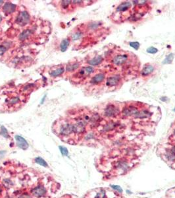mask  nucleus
<instances>
[{
  "mask_svg": "<svg viewBox=\"0 0 175 198\" xmlns=\"http://www.w3.org/2000/svg\"><path fill=\"white\" fill-rule=\"evenodd\" d=\"M6 48L4 46H0V56L3 55L6 52Z\"/></svg>",
  "mask_w": 175,
  "mask_h": 198,
  "instance_id": "obj_36",
  "label": "nucleus"
},
{
  "mask_svg": "<svg viewBox=\"0 0 175 198\" xmlns=\"http://www.w3.org/2000/svg\"><path fill=\"white\" fill-rule=\"evenodd\" d=\"M65 72V68L64 67H59L58 68H55L52 69L49 72V75L53 78H57Z\"/></svg>",
  "mask_w": 175,
  "mask_h": 198,
  "instance_id": "obj_16",
  "label": "nucleus"
},
{
  "mask_svg": "<svg viewBox=\"0 0 175 198\" xmlns=\"http://www.w3.org/2000/svg\"><path fill=\"white\" fill-rule=\"evenodd\" d=\"M103 61V58L102 56H97L96 57H94L92 59H90L88 63H89L90 65H92V66H96V65H99Z\"/></svg>",
  "mask_w": 175,
  "mask_h": 198,
  "instance_id": "obj_21",
  "label": "nucleus"
},
{
  "mask_svg": "<svg viewBox=\"0 0 175 198\" xmlns=\"http://www.w3.org/2000/svg\"><path fill=\"white\" fill-rule=\"evenodd\" d=\"M80 65V63L79 62H72L70 63L69 64L67 65V72H73L76 71L77 69L79 68Z\"/></svg>",
  "mask_w": 175,
  "mask_h": 198,
  "instance_id": "obj_22",
  "label": "nucleus"
},
{
  "mask_svg": "<svg viewBox=\"0 0 175 198\" xmlns=\"http://www.w3.org/2000/svg\"><path fill=\"white\" fill-rule=\"evenodd\" d=\"M130 167V166L129 161L124 159L117 161L115 164V169L118 171V172L120 174L127 172Z\"/></svg>",
  "mask_w": 175,
  "mask_h": 198,
  "instance_id": "obj_5",
  "label": "nucleus"
},
{
  "mask_svg": "<svg viewBox=\"0 0 175 198\" xmlns=\"http://www.w3.org/2000/svg\"><path fill=\"white\" fill-rule=\"evenodd\" d=\"M15 139L16 142V145L19 147L20 149L22 150H26L28 148V143L25 140V139L23 138L22 136H16Z\"/></svg>",
  "mask_w": 175,
  "mask_h": 198,
  "instance_id": "obj_12",
  "label": "nucleus"
},
{
  "mask_svg": "<svg viewBox=\"0 0 175 198\" xmlns=\"http://www.w3.org/2000/svg\"><path fill=\"white\" fill-rule=\"evenodd\" d=\"M129 44L131 47H132L133 48H134L136 50H138L140 48V43L138 42H129Z\"/></svg>",
  "mask_w": 175,
  "mask_h": 198,
  "instance_id": "obj_30",
  "label": "nucleus"
},
{
  "mask_svg": "<svg viewBox=\"0 0 175 198\" xmlns=\"http://www.w3.org/2000/svg\"><path fill=\"white\" fill-rule=\"evenodd\" d=\"M36 89V84L34 83H28L25 85L24 87H22L21 91L25 95H27L32 93L34 90Z\"/></svg>",
  "mask_w": 175,
  "mask_h": 198,
  "instance_id": "obj_15",
  "label": "nucleus"
},
{
  "mask_svg": "<svg viewBox=\"0 0 175 198\" xmlns=\"http://www.w3.org/2000/svg\"><path fill=\"white\" fill-rule=\"evenodd\" d=\"M111 188H113V190H115V191H117L118 192L121 193H123V189L121 188V187L119 186H117V185H111Z\"/></svg>",
  "mask_w": 175,
  "mask_h": 198,
  "instance_id": "obj_34",
  "label": "nucleus"
},
{
  "mask_svg": "<svg viewBox=\"0 0 175 198\" xmlns=\"http://www.w3.org/2000/svg\"><path fill=\"white\" fill-rule=\"evenodd\" d=\"M174 58V53H170L169 55L167 56V58L164 59V62H163V64H170L173 62V59Z\"/></svg>",
  "mask_w": 175,
  "mask_h": 198,
  "instance_id": "obj_26",
  "label": "nucleus"
},
{
  "mask_svg": "<svg viewBox=\"0 0 175 198\" xmlns=\"http://www.w3.org/2000/svg\"><path fill=\"white\" fill-rule=\"evenodd\" d=\"M73 124V128L74 133L75 134H82L86 132V127L87 123L82 118V116L79 117L71 121Z\"/></svg>",
  "mask_w": 175,
  "mask_h": 198,
  "instance_id": "obj_2",
  "label": "nucleus"
},
{
  "mask_svg": "<svg viewBox=\"0 0 175 198\" xmlns=\"http://www.w3.org/2000/svg\"><path fill=\"white\" fill-rule=\"evenodd\" d=\"M116 127H117V123L111 121V122L104 125L103 127V131L104 132H109L115 129Z\"/></svg>",
  "mask_w": 175,
  "mask_h": 198,
  "instance_id": "obj_20",
  "label": "nucleus"
},
{
  "mask_svg": "<svg viewBox=\"0 0 175 198\" xmlns=\"http://www.w3.org/2000/svg\"><path fill=\"white\" fill-rule=\"evenodd\" d=\"M173 136L175 138V126H174V128L173 129Z\"/></svg>",
  "mask_w": 175,
  "mask_h": 198,
  "instance_id": "obj_39",
  "label": "nucleus"
},
{
  "mask_svg": "<svg viewBox=\"0 0 175 198\" xmlns=\"http://www.w3.org/2000/svg\"><path fill=\"white\" fill-rule=\"evenodd\" d=\"M1 135L2 136H3L4 137H5V138H7V137H9V134H8V132H7V129L5 128L4 127H1Z\"/></svg>",
  "mask_w": 175,
  "mask_h": 198,
  "instance_id": "obj_31",
  "label": "nucleus"
},
{
  "mask_svg": "<svg viewBox=\"0 0 175 198\" xmlns=\"http://www.w3.org/2000/svg\"><path fill=\"white\" fill-rule=\"evenodd\" d=\"M150 112L147 110H140L138 112L134 117L136 118H140V119H144V118H147L150 117Z\"/></svg>",
  "mask_w": 175,
  "mask_h": 198,
  "instance_id": "obj_19",
  "label": "nucleus"
},
{
  "mask_svg": "<svg viewBox=\"0 0 175 198\" xmlns=\"http://www.w3.org/2000/svg\"><path fill=\"white\" fill-rule=\"evenodd\" d=\"M3 3H4V2H3V1H0V7L2 6V5L3 4Z\"/></svg>",
  "mask_w": 175,
  "mask_h": 198,
  "instance_id": "obj_40",
  "label": "nucleus"
},
{
  "mask_svg": "<svg viewBox=\"0 0 175 198\" xmlns=\"http://www.w3.org/2000/svg\"><path fill=\"white\" fill-rule=\"evenodd\" d=\"M30 20V15L28 13L24 11H21L18 15L16 19V24H18L20 26H25L28 23Z\"/></svg>",
  "mask_w": 175,
  "mask_h": 198,
  "instance_id": "obj_7",
  "label": "nucleus"
},
{
  "mask_svg": "<svg viewBox=\"0 0 175 198\" xmlns=\"http://www.w3.org/2000/svg\"><path fill=\"white\" fill-rule=\"evenodd\" d=\"M3 155H4V151H0V159L3 157Z\"/></svg>",
  "mask_w": 175,
  "mask_h": 198,
  "instance_id": "obj_38",
  "label": "nucleus"
},
{
  "mask_svg": "<svg viewBox=\"0 0 175 198\" xmlns=\"http://www.w3.org/2000/svg\"><path fill=\"white\" fill-rule=\"evenodd\" d=\"M19 198H31V197H30V196L28 193H24L20 196Z\"/></svg>",
  "mask_w": 175,
  "mask_h": 198,
  "instance_id": "obj_37",
  "label": "nucleus"
},
{
  "mask_svg": "<svg viewBox=\"0 0 175 198\" xmlns=\"http://www.w3.org/2000/svg\"><path fill=\"white\" fill-rule=\"evenodd\" d=\"M121 82V77L119 75H113L107 78L106 85L108 87H114L117 86Z\"/></svg>",
  "mask_w": 175,
  "mask_h": 198,
  "instance_id": "obj_9",
  "label": "nucleus"
},
{
  "mask_svg": "<svg viewBox=\"0 0 175 198\" xmlns=\"http://www.w3.org/2000/svg\"><path fill=\"white\" fill-rule=\"evenodd\" d=\"M94 72V69L92 66H86L85 68H82L80 69L79 72H77L75 75H74V78L75 79H85L87 77L90 76L91 74Z\"/></svg>",
  "mask_w": 175,
  "mask_h": 198,
  "instance_id": "obj_4",
  "label": "nucleus"
},
{
  "mask_svg": "<svg viewBox=\"0 0 175 198\" xmlns=\"http://www.w3.org/2000/svg\"><path fill=\"white\" fill-rule=\"evenodd\" d=\"M12 184H13V183L9 180H5L3 181V185H4L6 187H9L10 186H11Z\"/></svg>",
  "mask_w": 175,
  "mask_h": 198,
  "instance_id": "obj_35",
  "label": "nucleus"
},
{
  "mask_svg": "<svg viewBox=\"0 0 175 198\" xmlns=\"http://www.w3.org/2000/svg\"><path fill=\"white\" fill-rule=\"evenodd\" d=\"M105 79V75L103 73H97L94 75L90 80V83L93 85H99Z\"/></svg>",
  "mask_w": 175,
  "mask_h": 198,
  "instance_id": "obj_11",
  "label": "nucleus"
},
{
  "mask_svg": "<svg viewBox=\"0 0 175 198\" xmlns=\"http://www.w3.org/2000/svg\"><path fill=\"white\" fill-rule=\"evenodd\" d=\"M30 35H31V31H30V30H26V31H23L21 34V35H20L19 39L23 41V40L27 39Z\"/></svg>",
  "mask_w": 175,
  "mask_h": 198,
  "instance_id": "obj_24",
  "label": "nucleus"
},
{
  "mask_svg": "<svg viewBox=\"0 0 175 198\" xmlns=\"http://www.w3.org/2000/svg\"><path fill=\"white\" fill-rule=\"evenodd\" d=\"M70 44V40L69 38H65L64 39L63 41L61 43L60 45V48L62 52H65L69 48V46Z\"/></svg>",
  "mask_w": 175,
  "mask_h": 198,
  "instance_id": "obj_23",
  "label": "nucleus"
},
{
  "mask_svg": "<svg viewBox=\"0 0 175 198\" xmlns=\"http://www.w3.org/2000/svg\"><path fill=\"white\" fill-rule=\"evenodd\" d=\"M61 8H62L64 10L68 9L69 8V6L72 3V2L70 1H61Z\"/></svg>",
  "mask_w": 175,
  "mask_h": 198,
  "instance_id": "obj_27",
  "label": "nucleus"
},
{
  "mask_svg": "<svg viewBox=\"0 0 175 198\" xmlns=\"http://www.w3.org/2000/svg\"><path fill=\"white\" fill-rule=\"evenodd\" d=\"M174 111L175 112V108H174Z\"/></svg>",
  "mask_w": 175,
  "mask_h": 198,
  "instance_id": "obj_42",
  "label": "nucleus"
},
{
  "mask_svg": "<svg viewBox=\"0 0 175 198\" xmlns=\"http://www.w3.org/2000/svg\"><path fill=\"white\" fill-rule=\"evenodd\" d=\"M155 70V68L153 65L151 64H146L143 68L142 72H141V75L142 77H147L150 75Z\"/></svg>",
  "mask_w": 175,
  "mask_h": 198,
  "instance_id": "obj_14",
  "label": "nucleus"
},
{
  "mask_svg": "<svg viewBox=\"0 0 175 198\" xmlns=\"http://www.w3.org/2000/svg\"><path fill=\"white\" fill-rule=\"evenodd\" d=\"M35 162L36 163H38L40 165H41L43 167H46V168H48V164L47 163L46 161L45 160H43L41 157H37V158L35 159Z\"/></svg>",
  "mask_w": 175,
  "mask_h": 198,
  "instance_id": "obj_25",
  "label": "nucleus"
},
{
  "mask_svg": "<svg viewBox=\"0 0 175 198\" xmlns=\"http://www.w3.org/2000/svg\"><path fill=\"white\" fill-rule=\"evenodd\" d=\"M158 52V49L156 48H154V47H150L147 49V52L150 53H152V54H154V53H156Z\"/></svg>",
  "mask_w": 175,
  "mask_h": 198,
  "instance_id": "obj_33",
  "label": "nucleus"
},
{
  "mask_svg": "<svg viewBox=\"0 0 175 198\" xmlns=\"http://www.w3.org/2000/svg\"><path fill=\"white\" fill-rule=\"evenodd\" d=\"M165 157L170 163L175 162V146L171 147L170 149L167 150L165 154Z\"/></svg>",
  "mask_w": 175,
  "mask_h": 198,
  "instance_id": "obj_13",
  "label": "nucleus"
},
{
  "mask_svg": "<svg viewBox=\"0 0 175 198\" xmlns=\"http://www.w3.org/2000/svg\"><path fill=\"white\" fill-rule=\"evenodd\" d=\"M119 114V108L114 104H109L104 110V115L107 118H113Z\"/></svg>",
  "mask_w": 175,
  "mask_h": 198,
  "instance_id": "obj_6",
  "label": "nucleus"
},
{
  "mask_svg": "<svg viewBox=\"0 0 175 198\" xmlns=\"http://www.w3.org/2000/svg\"><path fill=\"white\" fill-rule=\"evenodd\" d=\"M81 36H82V33L80 31H77L73 35V40H79V39H80V37H81Z\"/></svg>",
  "mask_w": 175,
  "mask_h": 198,
  "instance_id": "obj_32",
  "label": "nucleus"
},
{
  "mask_svg": "<svg viewBox=\"0 0 175 198\" xmlns=\"http://www.w3.org/2000/svg\"><path fill=\"white\" fill-rule=\"evenodd\" d=\"M105 197H106L105 192V190H102L99 192L97 193L95 197V198H105Z\"/></svg>",
  "mask_w": 175,
  "mask_h": 198,
  "instance_id": "obj_29",
  "label": "nucleus"
},
{
  "mask_svg": "<svg viewBox=\"0 0 175 198\" xmlns=\"http://www.w3.org/2000/svg\"><path fill=\"white\" fill-rule=\"evenodd\" d=\"M59 149L61 151V153L62 155L63 156H68L69 155V151H68V149H67L66 147H64L62 146H60L59 147Z\"/></svg>",
  "mask_w": 175,
  "mask_h": 198,
  "instance_id": "obj_28",
  "label": "nucleus"
},
{
  "mask_svg": "<svg viewBox=\"0 0 175 198\" xmlns=\"http://www.w3.org/2000/svg\"><path fill=\"white\" fill-rule=\"evenodd\" d=\"M57 122L58 123L57 126V131L59 136L63 137H67L74 133L71 121L63 119Z\"/></svg>",
  "mask_w": 175,
  "mask_h": 198,
  "instance_id": "obj_1",
  "label": "nucleus"
},
{
  "mask_svg": "<svg viewBox=\"0 0 175 198\" xmlns=\"http://www.w3.org/2000/svg\"><path fill=\"white\" fill-rule=\"evenodd\" d=\"M15 8H16L15 5L11 3L7 2L5 3L4 6H3V11H4V13H7V14H10V13H12L13 12L15 11Z\"/></svg>",
  "mask_w": 175,
  "mask_h": 198,
  "instance_id": "obj_18",
  "label": "nucleus"
},
{
  "mask_svg": "<svg viewBox=\"0 0 175 198\" xmlns=\"http://www.w3.org/2000/svg\"><path fill=\"white\" fill-rule=\"evenodd\" d=\"M138 107L136 106L134 104L133 105H129L124 107L122 111V114L124 116H130L135 115L139 111Z\"/></svg>",
  "mask_w": 175,
  "mask_h": 198,
  "instance_id": "obj_8",
  "label": "nucleus"
},
{
  "mask_svg": "<svg viewBox=\"0 0 175 198\" xmlns=\"http://www.w3.org/2000/svg\"><path fill=\"white\" fill-rule=\"evenodd\" d=\"M131 8V3L130 2H125L121 3L117 8V11L124 12Z\"/></svg>",
  "mask_w": 175,
  "mask_h": 198,
  "instance_id": "obj_17",
  "label": "nucleus"
},
{
  "mask_svg": "<svg viewBox=\"0 0 175 198\" xmlns=\"http://www.w3.org/2000/svg\"><path fill=\"white\" fill-rule=\"evenodd\" d=\"M1 20H2V17H1V14H0V23H1Z\"/></svg>",
  "mask_w": 175,
  "mask_h": 198,
  "instance_id": "obj_41",
  "label": "nucleus"
},
{
  "mask_svg": "<svg viewBox=\"0 0 175 198\" xmlns=\"http://www.w3.org/2000/svg\"><path fill=\"white\" fill-rule=\"evenodd\" d=\"M129 59V55L126 53H120L114 56L112 63L117 66H122L126 63Z\"/></svg>",
  "mask_w": 175,
  "mask_h": 198,
  "instance_id": "obj_3",
  "label": "nucleus"
},
{
  "mask_svg": "<svg viewBox=\"0 0 175 198\" xmlns=\"http://www.w3.org/2000/svg\"><path fill=\"white\" fill-rule=\"evenodd\" d=\"M47 193L46 187L42 185H38L34 187L32 190V193L37 197H41L44 196Z\"/></svg>",
  "mask_w": 175,
  "mask_h": 198,
  "instance_id": "obj_10",
  "label": "nucleus"
}]
</instances>
